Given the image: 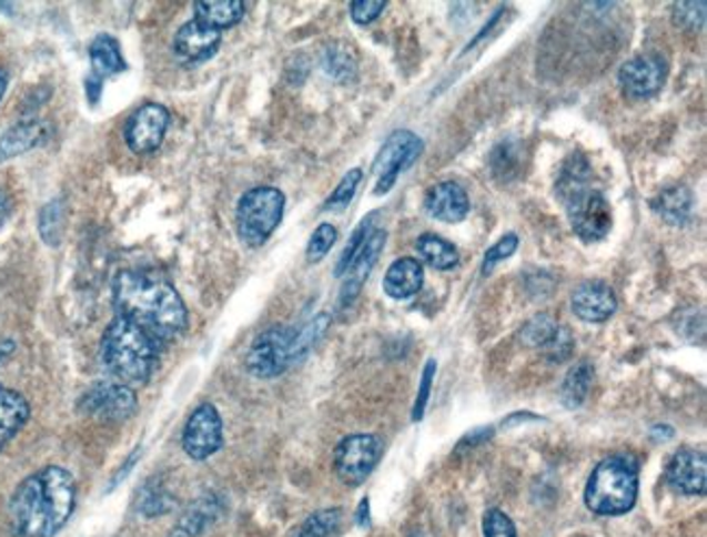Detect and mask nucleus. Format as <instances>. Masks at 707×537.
Listing matches in <instances>:
<instances>
[{
	"label": "nucleus",
	"instance_id": "obj_1",
	"mask_svg": "<svg viewBox=\"0 0 707 537\" xmlns=\"http://www.w3.org/2000/svg\"><path fill=\"white\" fill-rule=\"evenodd\" d=\"M118 316L138 324L160 344L181 335L188 326V307L176 287L155 272L124 270L113 281Z\"/></svg>",
	"mask_w": 707,
	"mask_h": 537
},
{
	"label": "nucleus",
	"instance_id": "obj_2",
	"mask_svg": "<svg viewBox=\"0 0 707 537\" xmlns=\"http://www.w3.org/2000/svg\"><path fill=\"white\" fill-rule=\"evenodd\" d=\"M77 505V482L61 466H47L16 487L9 514L18 537H54Z\"/></svg>",
	"mask_w": 707,
	"mask_h": 537
},
{
	"label": "nucleus",
	"instance_id": "obj_3",
	"mask_svg": "<svg viewBox=\"0 0 707 537\" xmlns=\"http://www.w3.org/2000/svg\"><path fill=\"white\" fill-rule=\"evenodd\" d=\"M593 165L582 155L573 153L559 172L555 192L566 207L573 231L584 242H598L612 229V207L607 199L590 188Z\"/></svg>",
	"mask_w": 707,
	"mask_h": 537
},
{
	"label": "nucleus",
	"instance_id": "obj_4",
	"mask_svg": "<svg viewBox=\"0 0 707 537\" xmlns=\"http://www.w3.org/2000/svg\"><path fill=\"white\" fill-rule=\"evenodd\" d=\"M101 359L109 375L122 385H144L158 368L160 342L138 324L118 316L101 340Z\"/></svg>",
	"mask_w": 707,
	"mask_h": 537
},
{
	"label": "nucleus",
	"instance_id": "obj_5",
	"mask_svg": "<svg viewBox=\"0 0 707 537\" xmlns=\"http://www.w3.org/2000/svg\"><path fill=\"white\" fill-rule=\"evenodd\" d=\"M640 464L634 455L620 453L603 459L593 470L584 500L598 516H623L638 498Z\"/></svg>",
	"mask_w": 707,
	"mask_h": 537
},
{
	"label": "nucleus",
	"instance_id": "obj_6",
	"mask_svg": "<svg viewBox=\"0 0 707 537\" xmlns=\"http://www.w3.org/2000/svg\"><path fill=\"white\" fill-rule=\"evenodd\" d=\"M285 196L271 185H260L242 194L235 210V229L249 249H260L271 240L283 220Z\"/></svg>",
	"mask_w": 707,
	"mask_h": 537
},
{
	"label": "nucleus",
	"instance_id": "obj_7",
	"mask_svg": "<svg viewBox=\"0 0 707 537\" xmlns=\"http://www.w3.org/2000/svg\"><path fill=\"white\" fill-rule=\"evenodd\" d=\"M383 444L377 435L355 433L344 437L333 453V468L342 484L362 485L377 468Z\"/></svg>",
	"mask_w": 707,
	"mask_h": 537
},
{
	"label": "nucleus",
	"instance_id": "obj_8",
	"mask_svg": "<svg viewBox=\"0 0 707 537\" xmlns=\"http://www.w3.org/2000/svg\"><path fill=\"white\" fill-rule=\"evenodd\" d=\"M296 328L271 326L255 337L246 353V371L257 378L283 375L292 362V342Z\"/></svg>",
	"mask_w": 707,
	"mask_h": 537
},
{
	"label": "nucleus",
	"instance_id": "obj_9",
	"mask_svg": "<svg viewBox=\"0 0 707 537\" xmlns=\"http://www.w3.org/2000/svg\"><path fill=\"white\" fill-rule=\"evenodd\" d=\"M423 153V140L414 135L412 131H396L387 138V142L381 146L380 155L373 163V172L377 176L375 183V194L383 196L387 194L396 179L414 165Z\"/></svg>",
	"mask_w": 707,
	"mask_h": 537
},
{
	"label": "nucleus",
	"instance_id": "obj_10",
	"mask_svg": "<svg viewBox=\"0 0 707 537\" xmlns=\"http://www.w3.org/2000/svg\"><path fill=\"white\" fill-rule=\"evenodd\" d=\"M170 126V111L160 103H144L124 124V144L133 155H153L163 144Z\"/></svg>",
	"mask_w": 707,
	"mask_h": 537
},
{
	"label": "nucleus",
	"instance_id": "obj_11",
	"mask_svg": "<svg viewBox=\"0 0 707 537\" xmlns=\"http://www.w3.org/2000/svg\"><path fill=\"white\" fill-rule=\"evenodd\" d=\"M79 409L85 416L115 423V421H127L138 412V398L133 387L129 385L101 383L81 396Z\"/></svg>",
	"mask_w": 707,
	"mask_h": 537
},
{
	"label": "nucleus",
	"instance_id": "obj_12",
	"mask_svg": "<svg viewBox=\"0 0 707 537\" xmlns=\"http://www.w3.org/2000/svg\"><path fill=\"white\" fill-rule=\"evenodd\" d=\"M181 444L185 455L194 462H203L216 455L222 446V418L212 403H203L192 412L185 423Z\"/></svg>",
	"mask_w": 707,
	"mask_h": 537
},
{
	"label": "nucleus",
	"instance_id": "obj_13",
	"mask_svg": "<svg viewBox=\"0 0 707 537\" xmlns=\"http://www.w3.org/2000/svg\"><path fill=\"white\" fill-rule=\"evenodd\" d=\"M666 74H668V68L659 54H640L629 59L620 68L618 81L623 85V92L629 99L640 101V99H652L661 90Z\"/></svg>",
	"mask_w": 707,
	"mask_h": 537
},
{
	"label": "nucleus",
	"instance_id": "obj_14",
	"mask_svg": "<svg viewBox=\"0 0 707 537\" xmlns=\"http://www.w3.org/2000/svg\"><path fill=\"white\" fill-rule=\"evenodd\" d=\"M666 484L686 496H704L707 489L706 453L684 448L666 466Z\"/></svg>",
	"mask_w": 707,
	"mask_h": 537
},
{
	"label": "nucleus",
	"instance_id": "obj_15",
	"mask_svg": "<svg viewBox=\"0 0 707 537\" xmlns=\"http://www.w3.org/2000/svg\"><path fill=\"white\" fill-rule=\"evenodd\" d=\"M523 342L534 346V348H543L544 355L551 362H562L570 355L573 351V335L566 326H559L555 318L541 314L536 318H532L529 323L523 326Z\"/></svg>",
	"mask_w": 707,
	"mask_h": 537
},
{
	"label": "nucleus",
	"instance_id": "obj_16",
	"mask_svg": "<svg viewBox=\"0 0 707 537\" xmlns=\"http://www.w3.org/2000/svg\"><path fill=\"white\" fill-rule=\"evenodd\" d=\"M570 307L584 323H605L614 316L618 301L614 290L603 281H584L570 296Z\"/></svg>",
	"mask_w": 707,
	"mask_h": 537
},
{
	"label": "nucleus",
	"instance_id": "obj_17",
	"mask_svg": "<svg viewBox=\"0 0 707 537\" xmlns=\"http://www.w3.org/2000/svg\"><path fill=\"white\" fill-rule=\"evenodd\" d=\"M220 44H222V33L194 18L176 31L172 49L181 61L201 63V61H208L210 57H214Z\"/></svg>",
	"mask_w": 707,
	"mask_h": 537
},
{
	"label": "nucleus",
	"instance_id": "obj_18",
	"mask_svg": "<svg viewBox=\"0 0 707 537\" xmlns=\"http://www.w3.org/2000/svg\"><path fill=\"white\" fill-rule=\"evenodd\" d=\"M385 240H387V233L383 229H375L371 233V237L366 240L364 249L360 251V255L355 257V262L351 264V268L346 270V274H344L346 281H344L342 294H340V305L342 307H349L357 298V294L362 292L368 274L377 266V260L383 253Z\"/></svg>",
	"mask_w": 707,
	"mask_h": 537
},
{
	"label": "nucleus",
	"instance_id": "obj_19",
	"mask_svg": "<svg viewBox=\"0 0 707 537\" xmlns=\"http://www.w3.org/2000/svg\"><path fill=\"white\" fill-rule=\"evenodd\" d=\"M425 210L435 220L455 224L471 214V201L466 190L459 183L442 181L434 188H430L425 196Z\"/></svg>",
	"mask_w": 707,
	"mask_h": 537
},
{
	"label": "nucleus",
	"instance_id": "obj_20",
	"mask_svg": "<svg viewBox=\"0 0 707 537\" xmlns=\"http://www.w3.org/2000/svg\"><path fill=\"white\" fill-rule=\"evenodd\" d=\"M49 124L38 118L20 120L11 129H7L0 138V162H9L20 158L49 140Z\"/></svg>",
	"mask_w": 707,
	"mask_h": 537
},
{
	"label": "nucleus",
	"instance_id": "obj_21",
	"mask_svg": "<svg viewBox=\"0 0 707 537\" xmlns=\"http://www.w3.org/2000/svg\"><path fill=\"white\" fill-rule=\"evenodd\" d=\"M425 270L418 260L401 257L396 260L383 276V292L394 301H407L416 296L423 287Z\"/></svg>",
	"mask_w": 707,
	"mask_h": 537
},
{
	"label": "nucleus",
	"instance_id": "obj_22",
	"mask_svg": "<svg viewBox=\"0 0 707 537\" xmlns=\"http://www.w3.org/2000/svg\"><path fill=\"white\" fill-rule=\"evenodd\" d=\"M220 516V500L214 494H205L188 505L170 537H199L212 527Z\"/></svg>",
	"mask_w": 707,
	"mask_h": 537
},
{
	"label": "nucleus",
	"instance_id": "obj_23",
	"mask_svg": "<svg viewBox=\"0 0 707 537\" xmlns=\"http://www.w3.org/2000/svg\"><path fill=\"white\" fill-rule=\"evenodd\" d=\"M29 401L20 392L0 385V450L29 423Z\"/></svg>",
	"mask_w": 707,
	"mask_h": 537
},
{
	"label": "nucleus",
	"instance_id": "obj_24",
	"mask_svg": "<svg viewBox=\"0 0 707 537\" xmlns=\"http://www.w3.org/2000/svg\"><path fill=\"white\" fill-rule=\"evenodd\" d=\"M90 65L92 77L99 81H105L113 74H120L127 70V61L120 51V44L109 33H99L90 44Z\"/></svg>",
	"mask_w": 707,
	"mask_h": 537
},
{
	"label": "nucleus",
	"instance_id": "obj_25",
	"mask_svg": "<svg viewBox=\"0 0 707 537\" xmlns=\"http://www.w3.org/2000/svg\"><path fill=\"white\" fill-rule=\"evenodd\" d=\"M246 13V4L242 0H208L194 2V18L216 31L235 27Z\"/></svg>",
	"mask_w": 707,
	"mask_h": 537
},
{
	"label": "nucleus",
	"instance_id": "obj_26",
	"mask_svg": "<svg viewBox=\"0 0 707 537\" xmlns=\"http://www.w3.org/2000/svg\"><path fill=\"white\" fill-rule=\"evenodd\" d=\"M695 196L684 185H673L661 190L652 201L653 212L668 224H684L693 214Z\"/></svg>",
	"mask_w": 707,
	"mask_h": 537
},
{
	"label": "nucleus",
	"instance_id": "obj_27",
	"mask_svg": "<svg viewBox=\"0 0 707 537\" xmlns=\"http://www.w3.org/2000/svg\"><path fill=\"white\" fill-rule=\"evenodd\" d=\"M593 378L595 371L588 362H579L577 366H573L568 371V375L564 376V383L559 387V396L564 407L568 409H577L584 405V401L588 398V392L593 387Z\"/></svg>",
	"mask_w": 707,
	"mask_h": 537
},
{
	"label": "nucleus",
	"instance_id": "obj_28",
	"mask_svg": "<svg viewBox=\"0 0 707 537\" xmlns=\"http://www.w3.org/2000/svg\"><path fill=\"white\" fill-rule=\"evenodd\" d=\"M418 255L435 270H453L459 264L457 249L435 233H425L416 240Z\"/></svg>",
	"mask_w": 707,
	"mask_h": 537
},
{
	"label": "nucleus",
	"instance_id": "obj_29",
	"mask_svg": "<svg viewBox=\"0 0 707 537\" xmlns=\"http://www.w3.org/2000/svg\"><path fill=\"white\" fill-rule=\"evenodd\" d=\"M523 160L525 155L518 142H501L489 155V168L498 181H512L521 176Z\"/></svg>",
	"mask_w": 707,
	"mask_h": 537
},
{
	"label": "nucleus",
	"instance_id": "obj_30",
	"mask_svg": "<svg viewBox=\"0 0 707 537\" xmlns=\"http://www.w3.org/2000/svg\"><path fill=\"white\" fill-rule=\"evenodd\" d=\"M323 68L326 74H331L337 81H351L355 79V72H357V57L351 47L335 42L326 47L323 54Z\"/></svg>",
	"mask_w": 707,
	"mask_h": 537
},
{
	"label": "nucleus",
	"instance_id": "obj_31",
	"mask_svg": "<svg viewBox=\"0 0 707 537\" xmlns=\"http://www.w3.org/2000/svg\"><path fill=\"white\" fill-rule=\"evenodd\" d=\"M375 220H377V212L366 215V217L360 222V226L353 231V235L349 237V244L344 246V251H342V255H340V260H337V264H335V270H333L335 276H344L346 270L351 268V264L355 262V257H357L360 251L364 249L366 240H368L371 233L375 231Z\"/></svg>",
	"mask_w": 707,
	"mask_h": 537
},
{
	"label": "nucleus",
	"instance_id": "obj_32",
	"mask_svg": "<svg viewBox=\"0 0 707 537\" xmlns=\"http://www.w3.org/2000/svg\"><path fill=\"white\" fill-rule=\"evenodd\" d=\"M329 323H331L329 314H321L312 323L305 324L303 328H296L294 342H292V362L303 359L314 348V344L325 335Z\"/></svg>",
	"mask_w": 707,
	"mask_h": 537
},
{
	"label": "nucleus",
	"instance_id": "obj_33",
	"mask_svg": "<svg viewBox=\"0 0 707 537\" xmlns=\"http://www.w3.org/2000/svg\"><path fill=\"white\" fill-rule=\"evenodd\" d=\"M38 231L44 244L49 246H57L61 242V235H63V201L61 199H53L51 203L42 207L38 217Z\"/></svg>",
	"mask_w": 707,
	"mask_h": 537
},
{
	"label": "nucleus",
	"instance_id": "obj_34",
	"mask_svg": "<svg viewBox=\"0 0 707 537\" xmlns=\"http://www.w3.org/2000/svg\"><path fill=\"white\" fill-rule=\"evenodd\" d=\"M340 523H342V509L333 507V509L316 511L303 523L299 537H331L340 529Z\"/></svg>",
	"mask_w": 707,
	"mask_h": 537
},
{
	"label": "nucleus",
	"instance_id": "obj_35",
	"mask_svg": "<svg viewBox=\"0 0 707 537\" xmlns=\"http://www.w3.org/2000/svg\"><path fill=\"white\" fill-rule=\"evenodd\" d=\"M362 179H364L362 168L349 170V172L342 176V181L337 183V188L333 190V194L326 199L325 210H344V207L353 201V196H355V192H357Z\"/></svg>",
	"mask_w": 707,
	"mask_h": 537
},
{
	"label": "nucleus",
	"instance_id": "obj_36",
	"mask_svg": "<svg viewBox=\"0 0 707 537\" xmlns=\"http://www.w3.org/2000/svg\"><path fill=\"white\" fill-rule=\"evenodd\" d=\"M138 509L142 516L147 518H158L163 514H170L174 509V498L170 494H165L163 489L158 487H151L147 485L140 494V500H138Z\"/></svg>",
	"mask_w": 707,
	"mask_h": 537
},
{
	"label": "nucleus",
	"instance_id": "obj_37",
	"mask_svg": "<svg viewBox=\"0 0 707 537\" xmlns=\"http://www.w3.org/2000/svg\"><path fill=\"white\" fill-rule=\"evenodd\" d=\"M335 242H337V229L333 224H329V222L319 224V229L312 233L307 251H305L307 262L310 264H319L321 260H325Z\"/></svg>",
	"mask_w": 707,
	"mask_h": 537
},
{
	"label": "nucleus",
	"instance_id": "obj_38",
	"mask_svg": "<svg viewBox=\"0 0 707 537\" xmlns=\"http://www.w3.org/2000/svg\"><path fill=\"white\" fill-rule=\"evenodd\" d=\"M706 0L701 2H675L673 4V20L677 27H684V29H701L704 22H706Z\"/></svg>",
	"mask_w": 707,
	"mask_h": 537
},
{
	"label": "nucleus",
	"instance_id": "obj_39",
	"mask_svg": "<svg viewBox=\"0 0 707 537\" xmlns=\"http://www.w3.org/2000/svg\"><path fill=\"white\" fill-rule=\"evenodd\" d=\"M516 249H518V235H516V233H507V235H503V237H501V240H498V242L489 249L488 253H486L482 272H484V274H489L498 262H503V260L512 257V255L516 253Z\"/></svg>",
	"mask_w": 707,
	"mask_h": 537
},
{
	"label": "nucleus",
	"instance_id": "obj_40",
	"mask_svg": "<svg viewBox=\"0 0 707 537\" xmlns=\"http://www.w3.org/2000/svg\"><path fill=\"white\" fill-rule=\"evenodd\" d=\"M435 371H437V366H435L434 359H430L425 371H423L421 389H418V396H416V403H414V412H412L414 423L423 421V416H425V409H427V403H430V394H432V385H434Z\"/></svg>",
	"mask_w": 707,
	"mask_h": 537
},
{
	"label": "nucleus",
	"instance_id": "obj_41",
	"mask_svg": "<svg viewBox=\"0 0 707 537\" xmlns=\"http://www.w3.org/2000/svg\"><path fill=\"white\" fill-rule=\"evenodd\" d=\"M484 536L486 537H516V527L509 520V516H505L498 509H489L484 516Z\"/></svg>",
	"mask_w": 707,
	"mask_h": 537
},
{
	"label": "nucleus",
	"instance_id": "obj_42",
	"mask_svg": "<svg viewBox=\"0 0 707 537\" xmlns=\"http://www.w3.org/2000/svg\"><path fill=\"white\" fill-rule=\"evenodd\" d=\"M385 2L383 0H355L351 2V18L355 24H371L380 18L385 11Z\"/></svg>",
	"mask_w": 707,
	"mask_h": 537
},
{
	"label": "nucleus",
	"instance_id": "obj_43",
	"mask_svg": "<svg viewBox=\"0 0 707 537\" xmlns=\"http://www.w3.org/2000/svg\"><path fill=\"white\" fill-rule=\"evenodd\" d=\"M101 90H103V81H99L97 77H88L85 81V92L92 105H97L101 101Z\"/></svg>",
	"mask_w": 707,
	"mask_h": 537
},
{
	"label": "nucleus",
	"instance_id": "obj_44",
	"mask_svg": "<svg viewBox=\"0 0 707 537\" xmlns=\"http://www.w3.org/2000/svg\"><path fill=\"white\" fill-rule=\"evenodd\" d=\"M13 212V203H11V196L0 188V226L9 220V215Z\"/></svg>",
	"mask_w": 707,
	"mask_h": 537
},
{
	"label": "nucleus",
	"instance_id": "obj_45",
	"mask_svg": "<svg viewBox=\"0 0 707 537\" xmlns=\"http://www.w3.org/2000/svg\"><path fill=\"white\" fill-rule=\"evenodd\" d=\"M368 509H371V505H368V498H364L362 503H360V509H357V525L360 527H366L368 525Z\"/></svg>",
	"mask_w": 707,
	"mask_h": 537
},
{
	"label": "nucleus",
	"instance_id": "obj_46",
	"mask_svg": "<svg viewBox=\"0 0 707 537\" xmlns=\"http://www.w3.org/2000/svg\"><path fill=\"white\" fill-rule=\"evenodd\" d=\"M13 351H16V344H13L11 340L0 342V364H2L7 357H11V355H13Z\"/></svg>",
	"mask_w": 707,
	"mask_h": 537
},
{
	"label": "nucleus",
	"instance_id": "obj_47",
	"mask_svg": "<svg viewBox=\"0 0 707 537\" xmlns=\"http://www.w3.org/2000/svg\"><path fill=\"white\" fill-rule=\"evenodd\" d=\"M7 88H9V70L0 65V101H2L4 92H7Z\"/></svg>",
	"mask_w": 707,
	"mask_h": 537
}]
</instances>
